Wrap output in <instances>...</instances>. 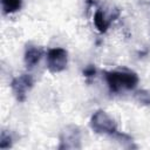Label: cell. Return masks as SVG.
Listing matches in <instances>:
<instances>
[{
  "instance_id": "7a4b0ae2",
  "label": "cell",
  "mask_w": 150,
  "mask_h": 150,
  "mask_svg": "<svg viewBox=\"0 0 150 150\" xmlns=\"http://www.w3.org/2000/svg\"><path fill=\"white\" fill-rule=\"evenodd\" d=\"M89 124L91 130L98 135H107L116 138L120 134L115 120L110 117L104 110H96L93 114Z\"/></svg>"
},
{
  "instance_id": "ba28073f",
  "label": "cell",
  "mask_w": 150,
  "mask_h": 150,
  "mask_svg": "<svg viewBox=\"0 0 150 150\" xmlns=\"http://www.w3.org/2000/svg\"><path fill=\"white\" fill-rule=\"evenodd\" d=\"M23 0H1V8L4 14H13L20 11Z\"/></svg>"
},
{
  "instance_id": "5b68a950",
  "label": "cell",
  "mask_w": 150,
  "mask_h": 150,
  "mask_svg": "<svg viewBox=\"0 0 150 150\" xmlns=\"http://www.w3.org/2000/svg\"><path fill=\"white\" fill-rule=\"evenodd\" d=\"M60 150L81 149V132L76 125H67L60 134Z\"/></svg>"
},
{
  "instance_id": "9c48e42d",
  "label": "cell",
  "mask_w": 150,
  "mask_h": 150,
  "mask_svg": "<svg viewBox=\"0 0 150 150\" xmlns=\"http://www.w3.org/2000/svg\"><path fill=\"white\" fill-rule=\"evenodd\" d=\"M12 144H13L12 136L6 130H2L1 131V137H0V148L1 149H8V148L12 146Z\"/></svg>"
},
{
  "instance_id": "6da1fadb",
  "label": "cell",
  "mask_w": 150,
  "mask_h": 150,
  "mask_svg": "<svg viewBox=\"0 0 150 150\" xmlns=\"http://www.w3.org/2000/svg\"><path fill=\"white\" fill-rule=\"evenodd\" d=\"M104 80L107 82L108 89L111 94H120L123 91L134 90L138 84V75L129 69H116L105 70Z\"/></svg>"
},
{
  "instance_id": "30bf717a",
  "label": "cell",
  "mask_w": 150,
  "mask_h": 150,
  "mask_svg": "<svg viewBox=\"0 0 150 150\" xmlns=\"http://www.w3.org/2000/svg\"><path fill=\"white\" fill-rule=\"evenodd\" d=\"M136 98L138 102L145 104V105H150V93H148L146 90H139L136 93Z\"/></svg>"
},
{
  "instance_id": "52a82bcc",
  "label": "cell",
  "mask_w": 150,
  "mask_h": 150,
  "mask_svg": "<svg viewBox=\"0 0 150 150\" xmlns=\"http://www.w3.org/2000/svg\"><path fill=\"white\" fill-rule=\"evenodd\" d=\"M43 55V48L35 46V45H27L25 48V54H23V61L27 68L32 69L34 68L41 60Z\"/></svg>"
},
{
  "instance_id": "3957f363",
  "label": "cell",
  "mask_w": 150,
  "mask_h": 150,
  "mask_svg": "<svg viewBox=\"0 0 150 150\" xmlns=\"http://www.w3.org/2000/svg\"><path fill=\"white\" fill-rule=\"evenodd\" d=\"M68 64V52L63 48H50L47 52V68L52 74L61 73Z\"/></svg>"
},
{
  "instance_id": "8fae6325",
  "label": "cell",
  "mask_w": 150,
  "mask_h": 150,
  "mask_svg": "<svg viewBox=\"0 0 150 150\" xmlns=\"http://www.w3.org/2000/svg\"><path fill=\"white\" fill-rule=\"evenodd\" d=\"M95 74H96V69H95V67H94L93 64H89V66H87V67L83 69V76H84L88 81L91 80V79H94Z\"/></svg>"
},
{
  "instance_id": "8992f818",
  "label": "cell",
  "mask_w": 150,
  "mask_h": 150,
  "mask_svg": "<svg viewBox=\"0 0 150 150\" xmlns=\"http://www.w3.org/2000/svg\"><path fill=\"white\" fill-rule=\"evenodd\" d=\"M120 12H116L115 14H107L105 12H103L101 8L96 9L95 14H94V25L96 27V29L100 33H105L109 28V26L111 25V22L118 16Z\"/></svg>"
},
{
  "instance_id": "277c9868",
  "label": "cell",
  "mask_w": 150,
  "mask_h": 150,
  "mask_svg": "<svg viewBox=\"0 0 150 150\" xmlns=\"http://www.w3.org/2000/svg\"><path fill=\"white\" fill-rule=\"evenodd\" d=\"M34 86V79L30 74H21L12 80L11 88L19 102H25L28 93Z\"/></svg>"
}]
</instances>
